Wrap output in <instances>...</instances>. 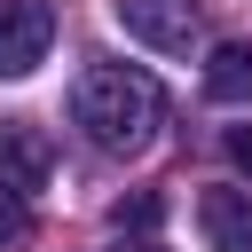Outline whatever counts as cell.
I'll return each instance as SVG.
<instances>
[{
  "instance_id": "6da1fadb",
  "label": "cell",
  "mask_w": 252,
  "mask_h": 252,
  "mask_svg": "<svg viewBox=\"0 0 252 252\" xmlns=\"http://www.w3.org/2000/svg\"><path fill=\"white\" fill-rule=\"evenodd\" d=\"M71 118L87 126L94 150L134 158V150H150V134L165 126V94H158V79L134 71V63H94V71H79V87H71Z\"/></svg>"
},
{
  "instance_id": "7a4b0ae2",
  "label": "cell",
  "mask_w": 252,
  "mask_h": 252,
  "mask_svg": "<svg viewBox=\"0 0 252 252\" xmlns=\"http://www.w3.org/2000/svg\"><path fill=\"white\" fill-rule=\"evenodd\" d=\"M55 47V0H0V79H32Z\"/></svg>"
},
{
  "instance_id": "3957f363",
  "label": "cell",
  "mask_w": 252,
  "mask_h": 252,
  "mask_svg": "<svg viewBox=\"0 0 252 252\" xmlns=\"http://www.w3.org/2000/svg\"><path fill=\"white\" fill-rule=\"evenodd\" d=\"M47 173H55V142H47V126L8 118V126H0V197L32 205V197L47 189Z\"/></svg>"
},
{
  "instance_id": "277c9868",
  "label": "cell",
  "mask_w": 252,
  "mask_h": 252,
  "mask_svg": "<svg viewBox=\"0 0 252 252\" xmlns=\"http://www.w3.org/2000/svg\"><path fill=\"white\" fill-rule=\"evenodd\" d=\"M118 24H126V39H142L158 55H181L197 39V0H118Z\"/></svg>"
},
{
  "instance_id": "5b68a950",
  "label": "cell",
  "mask_w": 252,
  "mask_h": 252,
  "mask_svg": "<svg viewBox=\"0 0 252 252\" xmlns=\"http://www.w3.org/2000/svg\"><path fill=\"white\" fill-rule=\"evenodd\" d=\"M197 228H205L213 252H252V189H205Z\"/></svg>"
},
{
  "instance_id": "8992f818",
  "label": "cell",
  "mask_w": 252,
  "mask_h": 252,
  "mask_svg": "<svg viewBox=\"0 0 252 252\" xmlns=\"http://www.w3.org/2000/svg\"><path fill=\"white\" fill-rule=\"evenodd\" d=\"M205 102H252V39H220L205 55Z\"/></svg>"
},
{
  "instance_id": "52a82bcc",
  "label": "cell",
  "mask_w": 252,
  "mask_h": 252,
  "mask_svg": "<svg viewBox=\"0 0 252 252\" xmlns=\"http://www.w3.org/2000/svg\"><path fill=\"white\" fill-rule=\"evenodd\" d=\"M110 220H118V228H134V236H150V228L165 220V205L142 189V197H118V205H110Z\"/></svg>"
},
{
  "instance_id": "ba28073f",
  "label": "cell",
  "mask_w": 252,
  "mask_h": 252,
  "mask_svg": "<svg viewBox=\"0 0 252 252\" xmlns=\"http://www.w3.org/2000/svg\"><path fill=\"white\" fill-rule=\"evenodd\" d=\"M228 158H236V165L252 173V126H228Z\"/></svg>"
},
{
  "instance_id": "9c48e42d",
  "label": "cell",
  "mask_w": 252,
  "mask_h": 252,
  "mask_svg": "<svg viewBox=\"0 0 252 252\" xmlns=\"http://www.w3.org/2000/svg\"><path fill=\"white\" fill-rule=\"evenodd\" d=\"M134 252H158V244H134Z\"/></svg>"
}]
</instances>
